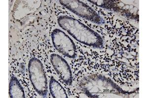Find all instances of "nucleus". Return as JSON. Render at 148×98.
Wrapping results in <instances>:
<instances>
[{
  "mask_svg": "<svg viewBox=\"0 0 148 98\" xmlns=\"http://www.w3.org/2000/svg\"><path fill=\"white\" fill-rule=\"evenodd\" d=\"M58 23L61 28L77 41L96 49H102L103 41L101 36L79 21L67 16H61Z\"/></svg>",
  "mask_w": 148,
  "mask_h": 98,
  "instance_id": "f257e3e1",
  "label": "nucleus"
},
{
  "mask_svg": "<svg viewBox=\"0 0 148 98\" xmlns=\"http://www.w3.org/2000/svg\"><path fill=\"white\" fill-rule=\"evenodd\" d=\"M29 78L32 85L39 95L46 97L48 92L47 81L44 67L39 59L33 57L28 64Z\"/></svg>",
  "mask_w": 148,
  "mask_h": 98,
  "instance_id": "f03ea898",
  "label": "nucleus"
},
{
  "mask_svg": "<svg viewBox=\"0 0 148 98\" xmlns=\"http://www.w3.org/2000/svg\"><path fill=\"white\" fill-rule=\"evenodd\" d=\"M60 3L76 15L94 23L101 25L104 20L91 7L79 1H59Z\"/></svg>",
  "mask_w": 148,
  "mask_h": 98,
  "instance_id": "7ed1b4c3",
  "label": "nucleus"
},
{
  "mask_svg": "<svg viewBox=\"0 0 148 98\" xmlns=\"http://www.w3.org/2000/svg\"><path fill=\"white\" fill-rule=\"evenodd\" d=\"M52 43L57 51L69 58L77 57V48L74 42L62 30L55 29L51 33Z\"/></svg>",
  "mask_w": 148,
  "mask_h": 98,
  "instance_id": "20e7f679",
  "label": "nucleus"
},
{
  "mask_svg": "<svg viewBox=\"0 0 148 98\" xmlns=\"http://www.w3.org/2000/svg\"><path fill=\"white\" fill-rule=\"evenodd\" d=\"M51 62L61 80L68 85L72 84L71 68L65 59L59 55L53 53L51 55Z\"/></svg>",
  "mask_w": 148,
  "mask_h": 98,
  "instance_id": "39448f33",
  "label": "nucleus"
},
{
  "mask_svg": "<svg viewBox=\"0 0 148 98\" xmlns=\"http://www.w3.org/2000/svg\"><path fill=\"white\" fill-rule=\"evenodd\" d=\"M9 95L12 98H25L23 88L18 80L14 76H11L9 84Z\"/></svg>",
  "mask_w": 148,
  "mask_h": 98,
  "instance_id": "423d86ee",
  "label": "nucleus"
},
{
  "mask_svg": "<svg viewBox=\"0 0 148 98\" xmlns=\"http://www.w3.org/2000/svg\"><path fill=\"white\" fill-rule=\"evenodd\" d=\"M49 90L53 98H67L65 90L59 82L53 78H51L49 82Z\"/></svg>",
  "mask_w": 148,
  "mask_h": 98,
  "instance_id": "0eeeda50",
  "label": "nucleus"
},
{
  "mask_svg": "<svg viewBox=\"0 0 148 98\" xmlns=\"http://www.w3.org/2000/svg\"><path fill=\"white\" fill-rule=\"evenodd\" d=\"M20 69L22 73H24L25 72V65H24L23 63L21 64V65H20Z\"/></svg>",
  "mask_w": 148,
  "mask_h": 98,
  "instance_id": "6e6552de",
  "label": "nucleus"
}]
</instances>
